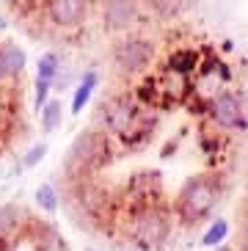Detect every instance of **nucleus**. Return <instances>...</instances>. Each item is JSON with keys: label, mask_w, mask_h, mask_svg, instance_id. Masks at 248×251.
<instances>
[{"label": "nucleus", "mask_w": 248, "mask_h": 251, "mask_svg": "<svg viewBox=\"0 0 248 251\" xmlns=\"http://www.w3.org/2000/svg\"><path fill=\"white\" fill-rule=\"evenodd\" d=\"M212 201H215V188L204 179H196L193 185H188L182 193V199H179V210L188 221H198L201 215L210 213Z\"/></svg>", "instance_id": "nucleus-1"}, {"label": "nucleus", "mask_w": 248, "mask_h": 251, "mask_svg": "<svg viewBox=\"0 0 248 251\" xmlns=\"http://www.w3.org/2000/svg\"><path fill=\"white\" fill-rule=\"evenodd\" d=\"M149 55H152V47L146 45V42H141V39H130V42H124L122 47H119L116 52V61L122 64L124 69H141L149 61Z\"/></svg>", "instance_id": "nucleus-2"}, {"label": "nucleus", "mask_w": 248, "mask_h": 251, "mask_svg": "<svg viewBox=\"0 0 248 251\" xmlns=\"http://www.w3.org/2000/svg\"><path fill=\"white\" fill-rule=\"evenodd\" d=\"M166 232H168V224L163 221V215H157V213H146L138 224V240L146 249H152V246L160 243L163 237H166Z\"/></svg>", "instance_id": "nucleus-3"}, {"label": "nucleus", "mask_w": 248, "mask_h": 251, "mask_svg": "<svg viewBox=\"0 0 248 251\" xmlns=\"http://www.w3.org/2000/svg\"><path fill=\"white\" fill-rule=\"evenodd\" d=\"M212 116L215 122L223 127H232V125H243V116H240V102L234 94H221L215 102H212Z\"/></svg>", "instance_id": "nucleus-4"}, {"label": "nucleus", "mask_w": 248, "mask_h": 251, "mask_svg": "<svg viewBox=\"0 0 248 251\" xmlns=\"http://www.w3.org/2000/svg\"><path fill=\"white\" fill-rule=\"evenodd\" d=\"M105 147V138H99V135L94 133H83L80 138L74 141V147L72 152H69V160H80V163H88V160H94L97 155H99V149Z\"/></svg>", "instance_id": "nucleus-5"}, {"label": "nucleus", "mask_w": 248, "mask_h": 251, "mask_svg": "<svg viewBox=\"0 0 248 251\" xmlns=\"http://www.w3.org/2000/svg\"><path fill=\"white\" fill-rule=\"evenodd\" d=\"M50 14L58 25H74L83 17V3L77 0H58L50 6Z\"/></svg>", "instance_id": "nucleus-6"}, {"label": "nucleus", "mask_w": 248, "mask_h": 251, "mask_svg": "<svg viewBox=\"0 0 248 251\" xmlns=\"http://www.w3.org/2000/svg\"><path fill=\"white\" fill-rule=\"evenodd\" d=\"M135 14L132 3H108L105 6V17H108L110 28H122L124 23H130V17Z\"/></svg>", "instance_id": "nucleus-7"}, {"label": "nucleus", "mask_w": 248, "mask_h": 251, "mask_svg": "<svg viewBox=\"0 0 248 251\" xmlns=\"http://www.w3.org/2000/svg\"><path fill=\"white\" fill-rule=\"evenodd\" d=\"M168 69H171V72H179V75L193 72V69H196V52L193 50H179L176 55H171Z\"/></svg>", "instance_id": "nucleus-8"}, {"label": "nucleus", "mask_w": 248, "mask_h": 251, "mask_svg": "<svg viewBox=\"0 0 248 251\" xmlns=\"http://www.w3.org/2000/svg\"><path fill=\"white\" fill-rule=\"evenodd\" d=\"M130 116H132V111H130V105H124V100H116L113 105H108V119L116 130H124L130 125Z\"/></svg>", "instance_id": "nucleus-9"}, {"label": "nucleus", "mask_w": 248, "mask_h": 251, "mask_svg": "<svg viewBox=\"0 0 248 251\" xmlns=\"http://www.w3.org/2000/svg\"><path fill=\"white\" fill-rule=\"evenodd\" d=\"M94 86H97V77H94V72H88L86 77H83V83H80V89H77V94H74V100H72V113H80V108L88 102V97H91Z\"/></svg>", "instance_id": "nucleus-10"}, {"label": "nucleus", "mask_w": 248, "mask_h": 251, "mask_svg": "<svg viewBox=\"0 0 248 251\" xmlns=\"http://www.w3.org/2000/svg\"><path fill=\"white\" fill-rule=\"evenodd\" d=\"M226 235H229V224H226V221H215L210 232L201 237V243H204V246H218Z\"/></svg>", "instance_id": "nucleus-11"}, {"label": "nucleus", "mask_w": 248, "mask_h": 251, "mask_svg": "<svg viewBox=\"0 0 248 251\" xmlns=\"http://www.w3.org/2000/svg\"><path fill=\"white\" fill-rule=\"evenodd\" d=\"M14 226H17V207L14 204L0 207V237L8 235Z\"/></svg>", "instance_id": "nucleus-12"}, {"label": "nucleus", "mask_w": 248, "mask_h": 251, "mask_svg": "<svg viewBox=\"0 0 248 251\" xmlns=\"http://www.w3.org/2000/svg\"><path fill=\"white\" fill-rule=\"evenodd\" d=\"M3 64H6V72H20L25 67V55H22V50L11 47V50L3 52Z\"/></svg>", "instance_id": "nucleus-13"}, {"label": "nucleus", "mask_w": 248, "mask_h": 251, "mask_svg": "<svg viewBox=\"0 0 248 251\" xmlns=\"http://www.w3.org/2000/svg\"><path fill=\"white\" fill-rule=\"evenodd\" d=\"M52 75H55V58H52V55H44V58L39 61V83H47V86H50Z\"/></svg>", "instance_id": "nucleus-14"}, {"label": "nucleus", "mask_w": 248, "mask_h": 251, "mask_svg": "<svg viewBox=\"0 0 248 251\" xmlns=\"http://www.w3.org/2000/svg\"><path fill=\"white\" fill-rule=\"evenodd\" d=\"M36 204L44 210H55V193H52V185H42L36 191Z\"/></svg>", "instance_id": "nucleus-15"}, {"label": "nucleus", "mask_w": 248, "mask_h": 251, "mask_svg": "<svg viewBox=\"0 0 248 251\" xmlns=\"http://www.w3.org/2000/svg\"><path fill=\"white\" fill-rule=\"evenodd\" d=\"M58 122H61V102H50L47 108H44V127L52 130Z\"/></svg>", "instance_id": "nucleus-16"}, {"label": "nucleus", "mask_w": 248, "mask_h": 251, "mask_svg": "<svg viewBox=\"0 0 248 251\" xmlns=\"http://www.w3.org/2000/svg\"><path fill=\"white\" fill-rule=\"evenodd\" d=\"M44 251H61V237L55 235V232H47L44 235V246H42Z\"/></svg>", "instance_id": "nucleus-17"}, {"label": "nucleus", "mask_w": 248, "mask_h": 251, "mask_svg": "<svg viewBox=\"0 0 248 251\" xmlns=\"http://www.w3.org/2000/svg\"><path fill=\"white\" fill-rule=\"evenodd\" d=\"M44 152H47V147H44V144H39L36 149H30L28 155H25V166H33L36 160H42V157H44Z\"/></svg>", "instance_id": "nucleus-18"}, {"label": "nucleus", "mask_w": 248, "mask_h": 251, "mask_svg": "<svg viewBox=\"0 0 248 251\" xmlns=\"http://www.w3.org/2000/svg\"><path fill=\"white\" fill-rule=\"evenodd\" d=\"M0 75H6V64H3V52H0Z\"/></svg>", "instance_id": "nucleus-19"}]
</instances>
